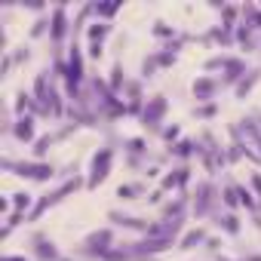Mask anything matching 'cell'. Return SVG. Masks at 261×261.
Returning <instances> with one entry per match:
<instances>
[{
	"mask_svg": "<svg viewBox=\"0 0 261 261\" xmlns=\"http://www.w3.org/2000/svg\"><path fill=\"white\" fill-rule=\"evenodd\" d=\"M111 157H114V151H111V148H101V151L92 157V169H89V187H95L98 181H104V175H108V169H111Z\"/></svg>",
	"mask_w": 261,
	"mask_h": 261,
	"instance_id": "6da1fadb",
	"label": "cell"
},
{
	"mask_svg": "<svg viewBox=\"0 0 261 261\" xmlns=\"http://www.w3.org/2000/svg\"><path fill=\"white\" fill-rule=\"evenodd\" d=\"M19 175L34 178V181H46L52 175V166H46V163H22L19 166Z\"/></svg>",
	"mask_w": 261,
	"mask_h": 261,
	"instance_id": "7a4b0ae2",
	"label": "cell"
},
{
	"mask_svg": "<svg viewBox=\"0 0 261 261\" xmlns=\"http://www.w3.org/2000/svg\"><path fill=\"white\" fill-rule=\"evenodd\" d=\"M163 114H166V98H163V95H154V98L148 101V108H145V117H142L145 126H148V123H160Z\"/></svg>",
	"mask_w": 261,
	"mask_h": 261,
	"instance_id": "3957f363",
	"label": "cell"
},
{
	"mask_svg": "<svg viewBox=\"0 0 261 261\" xmlns=\"http://www.w3.org/2000/svg\"><path fill=\"white\" fill-rule=\"evenodd\" d=\"M215 89H218V83L212 80V77H200L197 83H194V95H197V101H209L215 95Z\"/></svg>",
	"mask_w": 261,
	"mask_h": 261,
	"instance_id": "277c9868",
	"label": "cell"
},
{
	"mask_svg": "<svg viewBox=\"0 0 261 261\" xmlns=\"http://www.w3.org/2000/svg\"><path fill=\"white\" fill-rule=\"evenodd\" d=\"M108 243H111V231H98L86 240V252H108Z\"/></svg>",
	"mask_w": 261,
	"mask_h": 261,
	"instance_id": "5b68a950",
	"label": "cell"
},
{
	"mask_svg": "<svg viewBox=\"0 0 261 261\" xmlns=\"http://www.w3.org/2000/svg\"><path fill=\"white\" fill-rule=\"evenodd\" d=\"M12 132H15L19 142H31V138H34V117H19Z\"/></svg>",
	"mask_w": 261,
	"mask_h": 261,
	"instance_id": "8992f818",
	"label": "cell"
},
{
	"mask_svg": "<svg viewBox=\"0 0 261 261\" xmlns=\"http://www.w3.org/2000/svg\"><path fill=\"white\" fill-rule=\"evenodd\" d=\"M65 28H68V25H65V9L59 6L56 12H52V25H49V37H52V40L59 43V40L65 37Z\"/></svg>",
	"mask_w": 261,
	"mask_h": 261,
	"instance_id": "52a82bcc",
	"label": "cell"
},
{
	"mask_svg": "<svg viewBox=\"0 0 261 261\" xmlns=\"http://www.w3.org/2000/svg\"><path fill=\"white\" fill-rule=\"evenodd\" d=\"M108 34H111V25L108 22H92L89 31H86V37H89V43H101Z\"/></svg>",
	"mask_w": 261,
	"mask_h": 261,
	"instance_id": "ba28073f",
	"label": "cell"
},
{
	"mask_svg": "<svg viewBox=\"0 0 261 261\" xmlns=\"http://www.w3.org/2000/svg\"><path fill=\"white\" fill-rule=\"evenodd\" d=\"M203 240H206V231H203V228H197V231H187V234L181 237L178 246H181V249H194L197 243H203Z\"/></svg>",
	"mask_w": 261,
	"mask_h": 261,
	"instance_id": "9c48e42d",
	"label": "cell"
},
{
	"mask_svg": "<svg viewBox=\"0 0 261 261\" xmlns=\"http://www.w3.org/2000/svg\"><path fill=\"white\" fill-rule=\"evenodd\" d=\"M138 194H145V187H142V184H123V187L117 190V197H120V200H135Z\"/></svg>",
	"mask_w": 261,
	"mask_h": 261,
	"instance_id": "30bf717a",
	"label": "cell"
},
{
	"mask_svg": "<svg viewBox=\"0 0 261 261\" xmlns=\"http://www.w3.org/2000/svg\"><path fill=\"white\" fill-rule=\"evenodd\" d=\"M258 77H261V71H252V74H249L246 80H240V86H237V95H240V98H243V95H246V92L252 89V86L258 83Z\"/></svg>",
	"mask_w": 261,
	"mask_h": 261,
	"instance_id": "8fae6325",
	"label": "cell"
},
{
	"mask_svg": "<svg viewBox=\"0 0 261 261\" xmlns=\"http://www.w3.org/2000/svg\"><path fill=\"white\" fill-rule=\"evenodd\" d=\"M194 142H190V138H184V142H178V145H172V154H175V157H190V154H194Z\"/></svg>",
	"mask_w": 261,
	"mask_h": 261,
	"instance_id": "7c38bea8",
	"label": "cell"
},
{
	"mask_svg": "<svg viewBox=\"0 0 261 261\" xmlns=\"http://www.w3.org/2000/svg\"><path fill=\"white\" fill-rule=\"evenodd\" d=\"M12 206H15V212L28 209V206H31V194H28V190H19V194H12Z\"/></svg>",
	"mask_w": 261,
	"mask_h": 261,
	"instance_id": "4fadbf2b",
	"label": "cell"
},
{
	"mask_svg": "<svg viewBox=\"0 0 261 261\" xmlns=\"http://www.w3.org/2000/svg\"><path fill=\"white\" fill-rule=\"evenodd\" d=\"M52 142H56L52 135H43V138H37V145H34V157H43V154H46V148H49Z\"/></svg>",
	"mask_w": 261,
	"mask_h": 261,
	"instance_id": "5bb4252c",
	"label": "cell"
},
{
	"mask_svg": "<svg viewBox=\"0 0 261 261\" xmlns=\"http://www.w3.org/2000/svg\"><path fill=\"white\" fill-rule=\"evenodd\" d=\"M221 228L228 231V234H237V231H240V221H237V215H221Z\"/></svg>",
	"mask_w": 261,
	"mask_h": 261,
	"instance_id": "9a60e30c",
	"label": "cell"
},
{
	"mask_svg": "<svg viewBox=\"0 0 261 261\" xmlns=\"http://www.w3.org/2000/svg\"><path fill=\"white\" fill-rule=\"evenodd\" d=\"M120 83H123V68H120V62H117L114 71H111V89H114V92L120 89Z\"/></svg>",
	"mask_w": 261,
	"mask_h": 261,
	"instance_id": "2e32d148",
	"label": "cell"
},
{
	"mask_svg": "<svg viewBox=\"0 0 261 261\" xmlns=\"http://www.w3.org/2000/svg\"><path fill=\"white\" fill-rule=\"evenodd\" d=\"M37 255H40V258H56L59 252H56V249H52V243H46V240H40V246H37Z\"/></svg>",
	"mask_w": 261,
	"mask_h": 261,
	"instance_id": "e0dca14e",
	"label": "cell"
},
{
	"mask_svg": "<svg viewBox=\"0 0 261 261\" xmlns=\"http://www.w3.org/2000/svg\"><path fill=\"white\" fill-rule=\"evenodd\" d=\"M221 197H224V203H228L231 209L240 203V200H237V197H240V194H237V187H224V194H221Z\"/></svg>",
	"mask_w": 261,
	"mask_h": 261,
	"instance_id": "ac0fdd59",
	"label": "cell"
},
{
	"mask_svg": "<svg viewBox=\"0 0 261 261\" xmlns=\"http://www.w3.org/2000/svg\"><path fill=\"white\" fill-rule=\"evenodd\" d=\"M237 40H240L243 46H252V31H249V28H237Z\"/></svg>",
	"mask_w": 261,
	"mask_h": 261,
	"instance_id": "d6986e66",
	"label": "cell"
},
{
	"mask_svg": "<svg viewBox=\"0 0 261 261\" xmlns=\"http://www.w3.org/2000/svg\"><path fill=\"white\" fill-rule=\"evenodd\" d=\"M154 34H157V37H172V28H169V25H163V22H157Z\"/></svg>",
	"mask_w": 261,
	"mask_h": 261,
	"instance_id": "ffe728a7",
	"label": "cell"
},
{
	"mask_svg": "<svg viewBox=\"0 0 261 261\" xmlns=\"http://www.w3.org/2000/svg\"><path fill=\"white\" fill-rule=\"evenodd\" d=\"M215 111H218V108H215V104H203V108H197L194 114H197V117H212Z\"/></svg>",
	"mask_w": 261,
	"mask_h": 261,
	"instance_id": "44dd1931",
	"label": "cell"
},
{
	"mask_svg": "<svg viewBox=\"0 0 261 261\" xmlns=\"http://www.w3.org/2000/svg\"><path fill=\"white\" fill-rule=\"evenodd\" d=\"M178 132H181L178 126H166V129H163V138H166V142H172V138H178Z\"/></svg>",
	"mask_w": 261,
	"mask_h": 261,
	"instance_id": "7402d4cb",
	"label": "cell"
},
{
	"mask_svg": "<svg viewBox=\"0 0 261 261\" xmlns=\"http://www.w3.org/2000/svg\"><path fill=\"white\" fill-rule=\"evenodd\" d=\"M101 52H104L101 43H89V59H101Z\"/></svg>",
	"mask_w": 261,
	"mask_h": 261,
	"instance_id": "603a6c76",
	"label": "cell"
},
{
	"mask_svg": "<svg viewBox=\"0 0 261 261\" xmlns=\"http://www.w3.org/2000/svg\"><path fill=\"white\" fill-rule=\"evenodd\" d=\"M117 9H120L117 3H114V6H95V12H98V15H114Z\"/></svg>",
	"mask_w": 261,
	"mask_h": 261,
	"instance_id": "cb8c5ba5",
	"label": "cell"
},
{
	"mask_svg": "<svg viewBox=\"0 0 261 261\" xmlns=\"http://www.w3.org/2000/svg\"><path fill=\"white\" fill-rule=\"evenodd\" d=\"M3 261H25V258H3Z\"/></svg>",
	"mask_w": 261,
	"mask_h": 261,
	"instance_id": "d4e9b609",
	"label": "cell"
},
{
	"mask_svg": "<svg viewBox=\"0 0 261 261\" xmlns=\"http://www.w3.org/2000/svg\"><path fill=\"white\" fill-rule=\"evenodd\" d=\"M258 145H261V138H258Z\"/></svg>",
	"mask_w": 261,
	"mask_h": 261,
	"instance_id": "484cf974",
	"label": "cell"
}]
</instances>
